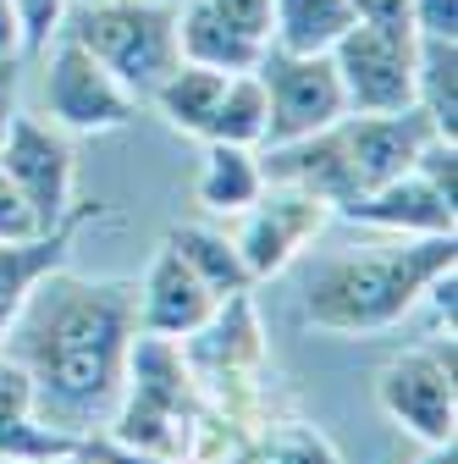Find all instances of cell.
<instances>
[{
  "label": "cell",
  "instance_id": "obj_1",
  "mask_svg": "<svg viewBox=\"0 0 458 464\" xmlns=\"http://www.w3.org/2000/svg\"><path fill=\"white\" fill-rule=\"evenodd\" d=\"M138 337V282L72 276L67 266L33 282L17 304L0 354L23 365L33 410L67 437L105 431L128 382V348Z\"/></svg>",
  "mask_w": 458,
  "mask_h": 464
},
{
  "label": "cell",
  "instance_id": "obj_2",
  "mask_svg": "<svg viewBox=\"0 0 458 464\" xmlns=\"http://www.w3.org/2000/svg\"><path fill=\"white\" fill-rule=\"evenodd\" d=\"M447 266H458L453 232H442V238H392V244L337 255L304 287V321L337 337L386 332L425 299L431 276H442Z\"/></svg>",
  "mask_w": 458,
  "mask_h": 464
},
{
  "label": "cell",
  "instance_id": "obj_3",
  "mask_svg": "<svg viewBox=\"0 0 458 464\" xmlns=\"http://www.w3.org/2000/svg\"><path fill=\"white\" fill-rule=\"evenodd\" d=\"M62 34L83 44L133 100H149L160 78L177 67V6L166 0H100L67 6Z\"/></svg>",
  "mask_w": 458,
  "mask_h": 464
},
{
  "label": "cell",
  "instance_id": "obj_4",
  "mask_svg": "<svg viewBox=\"0 0 458 464\" xmlns=\"http://www.w3.org/2000/svg\"><path fill=\"white\" fill-rule=\"evenodd\" d=\"M348 116H386L415 105V28L354 23L331 50Z\"/></svg>",
  "mask_w": 458,
  "mask_h": 464
},
{
  "label": "cell",
  "instance_id": "obj_5",
  "mask_svg": "<svg viewBox=\"0 0 458 464\" xmlns=\"http://www.w3.org/2000/svg\"><path fill=\"white\" fill-rule=\"evenodd\" d=\"M376 403L392 426H404L425 448L458 442V376H453V337L431 348H409L376 376Z\"/></svg>",
  "mask_w": 458,
  "mask_h": 464
},
{
  "label": "cell",
  "instance_id": "obj_6",
  "mask_svg": "<svg viewBox=\"0 0 458 464\" xmlns=\"http://www.w3.org/2000/svg\"><path fill=\"white\" fill-rule=\"evenodd\" d=\"M44 116L62 133L94 139V133H117L138 116V100L110 78L83 44L67 34H55L44 44Z\"/></svg>",
  "mask_w": 458,
  "mask_h": 464
},
{
  "label": "cell",
  "instance_id": "obj_7",
  "mask_svg": "<svg viewBox=\"0 0 458 464\" xmlns=\"http://www.w3.org/2000/svg\"><path fill=\"white\" fill-rule=\"evenodd\" d=\"M254 72H260V83H265V100H271L265 144L310 139V133H320V128H331V122H342V116H348L331 55H293V50L265 44L260 62H254ZM265 144H260V150H265Z\"/></svg>",
  "mask_w": 458,
  "mask_h": 464
},
{
  "label": "cell",
  "instance_id": "obj_8",
  "mask_svg": "<svg viewBox=\"0 0 458 464\" xmlns=\"http://www.w3.org/2000/svg\"><path fill=\"white\" fill-rule=\"evenodd\" d=\"M331 221V205L304 194V188H288V183H265V194L238 216V232H233V244L249 266L254 282L276 276V271H288L320 232Z\"/></svg>",
  "mask_w": 458,
  "mask_h": 464
},
{
  "label": "cell",
  "instance_id": "obj_9",
  "mask_svg": "<svg viewBox=\"0 0 458 464\" xmlns=\"http://www.w3.org/2000/svg\"><path fill=\"white\" fill-rule=\"evenodd\" d=\"M0 171L17 183V194L28 199V210L39 216L44 232L55 221H67L72 183H78V155H72V139L55 122H39V116L17 111L6 139H0Z\"/></svg>",
  "mask_w": 458,
  "mask_h": 464
},
{
  "label": "cell",
  "instance_id": "obj_10",
  "mask_svg": "<svg viewBox=\"0 0 458 464\" xmlns=\"http://www.w3.org/2000/svg\"><path fill=\"white\" fill-rule=\"evenodd\" d=\"M337 133H342V150H348V166L359 178V194H370L392 178H404V171H415V155L436 128L409 105V111H386V116H342Z\"/></svg>",
  "mask_w": 458,
  "mask_h": 464
},
{
  "label": "cell",
  "instance_id": "obj_11",
  "mask_svg": "<svg viewBox=\"0 0 458 464\" xmlns=\"http://www.w3.org/2000/svg\"><path fill=\"white\" fill-rule=\"evenodd\" d=\"M215 304H226V299H215L210 287L177 260V249H166L160 244V255L149 260V271H144V282H138V332H149V337H194L210 315H215Z\"/></svg>",
  "mask_w": 458,
  "mask_h": 464
},
{
  "label": "cell",
  "instance_id": "obj_12",
  "mask_svg": "<svg viewBox=\"0 0 458 464\" xmlns=\"http://www.w3.org/2000/svg\"><path fill=\"white\" fill-rule=\"evenodd\" d=\"M342 216L359 221V227H376V232H392V238H442V232L458 227V205H447L425 178H415V171L359 194Z\"/></svg>",
  "mask_w": 458,
  "mask_h": 464
},
{
  "label": "cell",
  "instance_id": "obj_13",
  "mask_svg": "<svg viewBox=\"0 0 458 464\" xmlns=\"http://www.w3.org/2000/svg\"><path fill=\"white\" fill-rule=\"evenodd\" d=\"M89 216H100V205H72L67 221H55L50 232H39V238H0V315H6V321L33 294L39 276H50V271L67 266L72 238H78V227Z\"/></svg>",
  "mask_w": 458,
  "mask_h": 464
},
{
  "label": "cell",
  "instance_id": "obj_14",
  "mask_svg": "<svg viewBox=\"0 0 458 464\" xmlns=\"http://www.w3.org/2000/svg\"><path fill=\"white\" fill-rule=\"evenodd\" d=\"M83 437H67L39 420L33 410V387L23 376V365H12L6 354H0V459L6 464H50L72 453Z\"/></svg>",
  "mask_w": 458,
  "mask_h": 464
},
{
  "label": "cell",
  "instance_id": "obj_15",
  "mask_svg": "<svg viewBox=\"0 0 458 464\" xmlns=\"http://www.w3.org/2000/svg\"><path fill=\"white\" fill-rule=\"evenodd\" d=\"M194 194L205 205V216L215 221H238L260 194H265V171H260V150L243 144H215L205 139V160H199V178Z\"/></svg>",
  "mask_w": 458,
  "mask_h": 464
},
{
  "label": "cell",
  "instance_id": "obj_16",
  "mask_svg": "<svg viewBox=\"0 0 458 464\" xmlns=\"http://www.w3.org/2000/svg\"><path fill=\"white\" fill-rule=\"evenodd\" d=\"M260 39L226 28L205 0H177V62L210 67V72H254L260 62Z\"/></svg>",
  "mask_w": 458,
  "mask_h": 464
},
{
  "label": "cell",
  "instance_id": "obj_17",
  "mask_svg": "<svg viewBox=\"0 0 458 464\" xmlns=\"http://www.w3.org/2000/svg\"><path fill=\"white\" fill-rule=\"evenodd\" d=\"M166 249H177V260L210 287L215 299H238V294H249L254 287V276H249V266H243V255H238V244L226 238L221 227H171L166 232Z\"/></svg>",
  "mask_w": 458,
  "mask_h": 464
},
{
  "label": "cell",
  "instance_id": "obj_18",
  "mask_svg": "<svg viewBox=\"0 0 458 464\" xmlns=\"http://www.w3.org/2000/svg\"><path fill=\"white\" fill-rule=\"evenodd\" d=\"M354 28L348 0H271V44L293 55H326Z\"/></svg>",
  "mask_w": 458,
  "mask_h": 464
},
{
  "label": "cell",
  "instance_id": "obj_19",
  "mask_svg": "<svg viewBox=\"0 0 458 464\" xmlns=\"http://www.w3.org/2000/svg\"><path fill=\"white\" fill-rule=\"evenodd\" d=\"M415 111L442 139H458V39L415 34Z\"/></svg>",
  "mask_w": 458,
  "mask_h": 464
},
{
  "label": "cell",
  "instance_id": "obj_20",
  "mask_svg": "<svg viewBox=\"0 0 458 464\" xmlns=\"http://www.w3.org/2000/svg\"><path fill=\"white\" fill-rule=\"evenodd\" d=\"M226 78H233V72H210V67L177 62V67L160 78V89H155L149 100H155V111L166 116V128H177L183 139H205V128H210V116H215V100H221Z\"/></svg>",
  "mask_w": 458,
  "mask_h": 464
},
{
  "label": "cell",
  "instance_id": "obj_21",
  "mask_svg": "<svg viewBox=\"0 0 458 464\" xmlns=\"http://www.w3.org/2000/svg\"><path fill=\"white\" fill-rule=\"evenodd\" d=\"M265 122H271V100H265V83L260 72H233L215 100V116L205 139L215 144H243V150H260L265 144Z\"/></svg>",
  "mask_w": 458,
  "mask_h": 464
},
{
  "label": "cell",
  "instance_id": "obj_22",
  "mask_svg": "<svg viewBox=\"0 0 458 464\" xmlns=\"http://www.w3.org/2000/svg\"><path fill=\"white\" fill-rule=\"evenodd\" d=\"M415 178H425L447 205H458V139H442L431 133L415 155Z\"/></svg>",
  "mask_w": 458,
  "mask_h": 464
},
{
  "label": "cell",
  "instance_id": "obj_23",
  "mask_svg": "<svg viewBox=\"0 0 458 464\" xmlns=\"http://www.w3.org/2000/svg\"><path fill=\"white\" fill-rule=\"evenodd\" d=\"M23 23V55H44V44L62 34V17L72 0H12Z\"/></svg>",
  "mask_w": 458,
  "mask_h": 464
},
{
  "label": "cell",
  "instance_id": "obj_24",
  "mask_svg": "<svg viewBox=\"0 0 458 464\" xmlns=\"http://www.w3.org/2000/svg\"><path fill=\"white\" fill-rule=\"evenodd\" d=\"M205 6H210L226 28H238V34L271 44V0H205Z\"/></svg>",
  "mask_w": 458,
  "mask_h": 464
},
{
  "label": "cell",
  "instance_id": "obj_25",
  "mask_svg": "<svg viewBox=\"0 0 458 464\" xmlns=\"http://www.w3.org/2000/svg\"><path fill=\"white\" fill-rule=\"evenodd\" d=\"M39 216L28 210V199L17 194V183L0 171V238H39Z\"/></svg>",
  "mask_w": 458,
  "mask_h": 464
},
{
  "label": "cell",
  "instance_id": "obj_26",
  "mask_svg": "<svg viewBox=\"0 0 458 464\" xmlns=\"http://www.w3.org/2000/svg\"><path fill=\"white\" fill-rule=\"evenodd\" d=\"M409 23L425 39H458V0H415Z\"/></svg>",
  "mask_w": 458,
  "mask_h": 464
},
{
  "label": "cell",
  "instance_id": "obj_27",
  "mask_svg": "<svg viewBox=\"0 0 458 464\" xmlns=\"http://www.w3.org/2000/svg\"><path fill=\"white\" fill-rule=\"evenodd\" d=\"M354 6V23H381V28H415L409 23V6L415 0H348Z\"/></svg>",
  "mask_w": 458,
  "mask_h": 464
},
{
  "label": "cell",
  "instance_id": "obj_28",
  "mask_svg": "<svg viewBox=\"0 0 458 464\" xmlns=\"http://www.w3.org/2000/svg\"><path fill=\"white\" fill-rule=\"evenodd\" d=\"M17 62L23 55H0V139H6L12 116H17Z\"/></svg>",
  "mask_w": 458,
  "mask_h": 464
},
{
  "label": "cell",
  "instance_id": "obj_29",
  "mask_svg": "<svg viewBox=\"0 0 458 464\" xmlns=\"http://www.w3.org/2000/svg\"><path fill=\"white\" fill-rule=\"evenodd\" d=\"M0 55H23V23L12 0H0Z\"/></svg>",
  "mask_w": 458,
  "mask_h": 464
},
{
  "label": "cell",
  "instance_id": "obj_30",
  "mask_svg": "<svg viewBox=\"0 0 458 464\" xmlns=\"http://www.w3.org/2000/svg\"><path fill=\"white\" fill-rule=\"evenodd\" d=\"M50 464H105V459H100V453H94L89 442H78L72 453H62V459H50Z\"/></svg>",
  "mask_w": 458,
  "mask_h": 464
},
{
  "label": "cell",
  "instance_id": "obj_31",
  "mask_svg": "<svg viewBox=\"0 0 458 464\" xmlns=\"http://www.w3.org/2000/svg\"><path fill=\"white\" fill-rule=\"evenodd\" d=\"M420 464H458V442H442V448H425Z\"/></svg>",
  "mask_w": 458,
  "mask_h": 464
},
{
  "label": "cell",
  "instance_id": "obj_32",
  "mask_svg": "<svg viewBox=\"0 0 458 464\" xmlns=\"http://www.w3.org/2000/svg\"><path fill=\"white\" fill-rule=\"evenodd\" d=\"M72 6H100V0H72Z\"/></svg>",
  "mask_w": 458,
  "mask_h": 464
},
{
  "label": "cell",
  "instance_id": "obj_33",
  "mask_svg": "<svg viewBox=\"0 0 458 464\" xmlns=\"http://www.w3.org/2000/svg\"><path fill=\"white\" fill-rule=\"evenodd\" d=\"M166 6H177V0H166Z\"/></svg>",
  "mask_w": 458,
  "mask_h": 464
},
{
  "label": "cell",
  "instance_id": "obj_34",
  "mask_svg": "<svg viewBox=\"0 0 458 464\" xmlns=\"http://www.w3.org/2000/svg\"><path fill=\"white\" fill-rule=\"evenodd\" d=\"M0 464H6V459H0Z\"/></svg>",
  "mask_w": 458,
  "mask_h": 464
}]
</instances>
